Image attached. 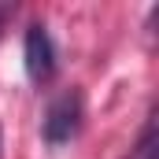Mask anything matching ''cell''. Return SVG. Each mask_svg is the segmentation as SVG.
<instances>
[{
	"label": "cell",
	"instance_id": "1",
	"mask_svg": "<svg viewBox=\"0 0 159 159\" xmlns=\"http://www.w3.org/2000/svg\"><path fill=\"white\" fill-rule=\"evenodd\" d=\"M85 129V100L78 89H63L59 96L48 100L44 119H41V141L48 148H63L70 141H78V133Z\"/></svg>",
	"mask_w": 159,
	"mask_h": 159
},
{
	"label": "cell",
	"instance_id": "2",
	"mask_svg": "<svg viewBox=\"0 0 159 159\" xmlns=\"http://www.w3.org/2000/svg\"><path fill=\"white\" fill-rule=\"evenodd\" d=\"M22 67L34 85H48L59 70V52H56V41L44 22H30L22 34Z\"/></svg>",
	"mask_w": 159,
	"mask_h": 159
},
{
	"label": "cell",
	"instance_id": "3",
	"mask_svg": "<svg viewBox=\"0 0 159 159\" xmlns=\"http://www.w3.org/2000/svg\"><path fill=\"white\" fill-rule=\"evenodd\" d=\"M129 159H156V115H148V119H144L137 144L129 148Z\"/></svg>",
	"mask_w": 159,
	"mask_h": 159
},
{
	"label": "cell",
	"instance_id": "4",
	"mask_svg": "<svg viewBox=\"0 0 159 159\" xmlns=\"http://www.w3.org/2000/svg\"><path fill=\"white\" fill-rule=\"evenodd\" d=\"M11 15H15V4H0V34H4V26L11 22Z\"/></svg>",
	"mask_w": 159,
	"mask_h": 159
}]
</instances>
